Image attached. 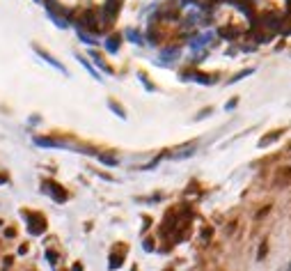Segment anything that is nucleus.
Returning a JSON list of instances; mask_svg holds the SVG:
<instances>
[{"label": "nucleus", "instance_id": "obj_1", "mask_svg": "<svg viewBox=\"0 0 291 271\" xmlns=\"http://www.w3.org/2000/svg\"><path fill=\"white\" fill-rule=\"evenodd\" d=\"M117 12H120V0H105V5H103L105 21H113L117 17Z\"/></svg>", "mask_w": 291, "mask_h": 271}, {"label": "nucleus", "instance_id": "obj_2", "mask_svg": "<svg viewBox=\"0 0 291 271\" xmlns=\"http://www.w3.org/2000/svg\"><path fill=\"white\" fill-rule=\"evenodd\" d=\"M37 53H39V55H41V58H44V60H46V62H49V65H53V67H55V69H60V72H62V74H67V69H65V67L60 65V62H57L55 58H51V55H49V53H46V51L37 49Z\"/></svg>", "mask_w": 291, "mask_h": 271}, {"label": "nucleus", "instance_id": "obj_3", "mask_svg": "<svg viewBox=\"0 0 291 271\" xmlns=\"http://www.w3.org/2000/svg\"><path fill=\"white\" fill-rule=\"evenodd\" d=\"M105 49L110 51V53H117V51H120V35L108 37V41H105Z\"/></svg>", "mask_w": 291, "mask_h": 271}, {"label": "nucleus", "instance_id": "obj_4", "mask_svg": "<svg viewBox=\"0 0 291 271\" xmlns=\"http://www.w3.org/2000/svg\"><path fill=\"white\" fill-rule=\"evenodd\" d=\"M280 136H282V131H271V136H266V138L259 140V147H268V145H271V143H275Z\"/></svg>", "mask_w": 291, "mask_h": 271}, {"label": "nucleus", "instance_id": "obj_5", "mask_svg": "<svg viewBox=\"0 0 291 271\" xmlns=\"http://www.w3.org/2000/svg\"><path fill=\"white\" fill-rule=\"evenodd\" d=\"M34 143L41 145V147H62V143H60V140H53V138H37Z\"/></svg>", "mask_w": 291, "mask_h": 271}, {"label": "nucleus", "instance_id": "obj_6", "mask_svg": "<svg viewBox=\"0 0 291 271\" xmlns=\"http://www.w3.org/2000/svg\"><path fill=\"white\" fill-rule=\"evenodd\" d=\"M83 25H87L89 30H97V21H94V14H92V12H87V14L83 17Z\"/></svg>", "mask_w": 291, "mask_h": 271}, {"label": "nucleus", "instance_id": "obj_7", "mask_svg": "<svg viewBox=\"0 0 291 271\" xmlns=\"http://www.w3.org/2000/svg\"><path fill=\"white\" fill-rule=\"evenodd\" d=\"M78 60H81V65L85 67V69H87V72H89V74H92V76H94V78H97V81H101V78H99V74H97V72H94V69H92V65H89L87 60L83 58V55H78Z\"/></svg>", "mask_w": 291, "mask_h": 271}, {"label": "nucleus", "instance_id": "obj_8", "mask_svg": "<svg viewBox=\"0 0 291 271\" xmlns=\"http://www.w3.org/2000/svg\"><path fill=\"white\" fill-rule=\"evenodd\" d=\"M108 106H110V110H115V113H117L120 117H126V110H124L120 104H115V101H108Z\"/></svg>", "mask_w": 291, "mask_h": 271}, {"label": "nucleus", "instance_id": "obj_9", "mask_svg": "<svg viewBox=\"0 0 291 271\" xmlns=\"http://www.w3.org/2000/svg\"><path fill=\"white\" fill-rule=\"evenodd\" d=\"M126 37H129L133 44H142V37L137 35V30H126Z\"/></svg>", "mask_w": 291, "mask_h": 271}, {"label": "nucleus", "instance_id": "obj_10", "mask_svg": "<svg viewBox=\"0 0 291 271\" xmlns=\"http://www.w3.org/2000/svg\"><path fill=\"white\" fill-rule=\"evenodd\" d=\"M250 74H255V69H245V72H241V74H236L234 78H229V83H236V81H241L243 76H250Z\"/></svg>", "mask_w": 291, "mask_h": 271}, {"label": "nucleus", "instance_id": "obj_11", "mask_svg": "<svg viewBox=\"0 0 291 271\" xmlns=\"http://www.w3.org/2000/svg\"><path fill=\"white\" fill-rule=\"evenodd\" d=\"M78 37H81V39L85 41V44H94V39H92L89 35H85V33H83V30H78Z\"/></svg>", "mask_w": 291, "mask_h": 271}, {"label": "nucleus", "instance_id": "obj_12", "mask_svg": "<svg viewBox=\"0 0 291 271\" xmlns=\"http://www.w3.org/2000/svg\"><path fill=\"white\" fill-rule=\"evenodd\" d=\"M101 161L108 165H117V159H113V156H101Z\"/></svg>", "mask_w": 291, "mask_h": 271}, {"label": "nucleus", "instance_id": "obj_13", "mask_svg": "<svg viewBox=\"0 0 291 271\" xmlns=\"http://www.w3.org/2000/svg\"><path fill=\"white\" fill-rule=\"evenodd\" d=\"M236 104H239V99H232V101H229V104H227V106H225V108H227V110H232V108H234V106H236Z\"/></svg>", "mask_w": 291, "mask_h": 271}, {"label": "nucleus", "instance_id": "obj_14", "mask_svg": "<svg viewBox=\"0 0 291 271\" xmlns=\"http://www.w3.org/2000/svg\"><path fill=\"white\" fill-rule=\"evenodd\" d=\"M0 181H5V177H0Z\"/></svg>", "mask_w": 291, "mask_h": 271}]
</instances>
